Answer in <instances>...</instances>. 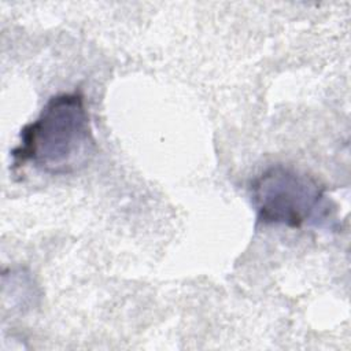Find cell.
Listing matches in <instances>:
<instances>
[{
    "mask_svg": "<svg viewBox=\"0 0 351 351\" xmlns=\"http://www.w3.org/2000/svg\"><path fill=\"white\" fill-rule=\"evenodd\" d=\"M96 140L85 97L80 90L53 95L37 118L26 123L11 151L12 169L30 163L51 176L73 174L92 160Z\"/></svg>",
    "mask_w": 351,
    "mask_h": 351,
    "instance_id": "1",
    "label": "cell"
},
{
    "mask_svg": "<svg viewBox=\"0 0 351 351\" xmlns=\"http://www.w3.org/2000/svg\"><path fill=\"white\" fill-rule=\"evenodd\" d=\"M258 221L265 225L302 228L318 225L330 215L325 186L313 176L274 165L256 176L250 186Z\"/></svg>",
    "mask_w": 351,
    "mask_h": 351,
    "instance_id": "2",
    "label": "cell"
}]
</instances>
